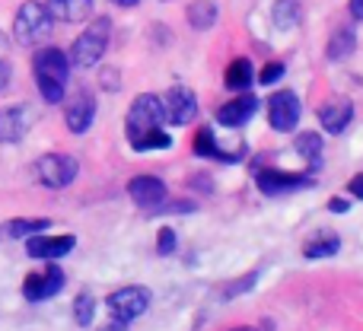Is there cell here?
Returning a JSON list of instances; mask_svg holds the SVG:
<instances>
[{"label": "cell", "instance_id": "obj_1", "mask_svg": "<svg viewBox=\"0 0 363 331\" xmlns=\"http://www.w3.org/2000/svg\"><path fill=\"white\" fill-rule=\"evenodd\" d=\"M32 70H35V83L42 99L61 102L64 89H67V77H70V57L61 48H42L32 57Z\"/></svg>", "mask_w": 363, "mask_h": 331}, {"label": "cell", "instance_id": "obj_2", "mask_svg": "<svg viewBox=\"0 0 363 331\" xmlns=\"http://www.w3.org/2000/svg\"><path fill=\"white\" fill-rule=\"evenodd\" d=\"M55 29V19H51L48 6L38 4V0H26L16 10V19H13V35H16L19 45H38L51 35Z\"/></svg>", "mask_w": 363, "mask_h": 331}, {"label": "cell", "instance_id": "obj_3", "mask_svg": "<svg viewBox=\"0 0 363 331\" xmlns=\"http://www.w3.org/2000/svg\"><path fill=\"white\" fill-rule=\"evenodd\" d=\"M108 19L102 16V19H96V23H89L86 26V32H80L77 35V42L70 45V64L74 67H96V64L102 61V55H106V48H108Z\"/></svg>", "mask_w": 363, "mask_h": 331}, {"label": "cell", "instance_id": "obj_4", "mask_svg": "<svg viewBox=\"0 0 363 331\" xmlns=\"http://www.w3.org/2000/svg\"><path fill=\"white\" fill-rule=\"evenodd\" d=\"M106 306H108V313H112L115 322L128 325L131 319H138V315L147 313V306H150V290L147 287H121L108 296Z\"/></svg>", "mask_w": 363, "mask_h": 331}, {"label": "cell", "instance_id": "obj_5", "mask_svg": "<svg viewBox=\"0 0 363 331\" xmlns=\"http://www.w3.org/2000/svg\"><path fill=\"white\" fill-rule=\"evenodd\" d=\"M77 169H80L77 159L67 157V153H45L35 163V179L45 188H67L77 179Z\"/></svg>", "mask_w": 363, "mask_h": 331}, {"label": "cell", "instance_id": "obj_6", "mask_svg": "<svg viewBox=\"0 0 363 331\" xmlns=\"http://www.w3.org/2000/svg\"><path fill=\"white\" fill-rule=\"evenodd\" d=\"M160 108H163V121H169V125H188L198 115V99H194L191 89L172 86L160 99Z\"/></svg>", "mask_w": 363, "mask_h": 331}, {"label": "cell", "instance_id": "obj_7", "mask_svg": "<svg viewBox=\"0 0 363 331\" xmlns=\"http://www.w3.org/2000/svg\"><path fill=\"white\" fill-rule=\"evenodd\" d=\"M268 121L274 131H294L300 121V99L294 89H281L268 99Z\"/></svg>", "mask_w": 363, "mask_h": 331}, {"label": "cell", "instance_id": "obj_8", "mask_svg": "<svg viewBox=\"0 0 363 331\" xmlns=\"http://www.w3.org/2000/svg\"><path fill=\"white\" fill-rule=\"evenodd\" d=\"M163 125V108H160V99L157 96H138L128 112V138L140 131H150V128H160Z\"/></svg>", "mask_w": 363, "mask_h": 331}, {"label": "cell", "instance_id": "obj_9", "mask_svg": "<svg viewBox=\"0 0 363 331\" xmlns=\"http://www.w3.org/2000/svg\"><path fill=\"white\" fill-rule=\"evenodd\" d=\"M61 287H64V271L51 264V268L42 271V274H29V277H26L23 296L29 303H42V300H51L55 293H61Z\"/></svg>", "mask_w": 363, "mask_h": 331}, {"label": "cell", "instance_id": "obj_10", "mask_svg": "<svg viewBox=\"0 0 363 331\" xmlns=\"http://www.w3.org/2000/svg\"><path fill=\"white\" fill-rule=\"evenodd\" d=\"M74 245H77L74 236H42V232H35V236L26 239V255H29V258H45V262H55V258L67 255Z\"/></svg>", "mask_w": 363, "mask_h": 331}, {"label": "cell", "instance_id": "obj_11", "mask_svg": "<svg viewBox=\"0 0 363 331\" xmlns=\"http://www.w3.org/2000/svg\"><path fill=\"white\" fill-rule=\"evenodd\" d=\"M351 118H354V106H351V99H341V96L328 99L325 106L319 108V121L328 134H341L351 125Z\"/></svg>", "mask_w": 363, "mask_h": 331}, {"label": "cell", "instance_id": "obj_12", "mask_svg": "<svg viewBox=\"0 0 363 331\" xmlns=\"http://www.w3.org/2000/svg\"><path fill=\"white\" fill-rule=\"evenodd\" d=\"M128 194H131V201L140 207H157L160 201L166 198V185L157 175H138V179H131V185H128Z\"/></svg>", "mask_w": 363, "mask_h": 331}, {"label": "cell", "instance_id": "obj_13", "mask_svg": "<svg viewBox=\"0 0 363 331\" xmlns=\"http://www.w3.org/2000/svg\"><path fill=\"white\" fill-rule=\"evenodd\" d=\"M64 118H67V128L74 134H83L89 125H93V118H96V102H93V96H86V93H77L74 99L67 102V112H64Z\"/></svg>", "mask_w": 363, "mask_h": 331}, {"label": "cell", "instance_id": "obj_14", "mask_svg": "<svg viewBox=\"0 0 363 331\" xmlns=\"http://www.w3.org/2000/svg\"><path fill=\"white\" fill-rule=\"evenodd\" d=\"M29 131V115L23 106L0 108V144H16Z\"/></svg>", "mask_w": 363, "mask_h": 331}, {"label": "cell", "instance_id": "obj_15", "mask_svg": "<svg viewBox=\"0 0 363 331\" xmlns=\"http://www.w3.org/2000/svg\"><path fill=\"white\" fill-rule=\"evenodd\" d=\"M255 106H258L255 96H239V99H233V102H226V106L217 108V121L226 128H242L245 121L255 115Z\"/></svg>", "mask_w": 363, "mask_h": 331}, {"label": "cell", "instance_id": "obj_16", "mask_svg": "<svg viewBox=\"0 0 363 331\" xmlns=\"http://www.w3.org/2000/svg\"><path fill=\"white\" fill-rule=\"evenodd\" d=\"M309 172L294 175V172H277V169H268V172H258V188L264 194H284V191H294V188L306 185Z\"/></svg>", "mask_w": 363, "mask_h": 331}, {"label": "cell", "instance_id": "obj_17", "mask_svg": "<svg viewBox=\"0 0 363 331\" xmlns=\"http://www.w3.org/2000/svg\"><path fill=\"white\" fill-rule=\"evenodd\" d=\"M45 6L51 19H61V23H83L93 13V0H48Z\"/></svg>", "mask_w": 363, "mask_h": 331}, {"label": "cell", "instance_id": "obj_18", "mask_svg": "<svg viewBox=\"0 0 363 331\" xmlns=\"http://www.w3.org/2000/svg\"><path fill=\"white\" fill-rule=\"evenodd\" d=\"M131 140V147L134 150H169L172 147V138L166 131H160V128H150V131H140V134H134V138H128Z\"/></svg>", "mask_w": 363, "mask_h": 331}, {"label": "cell", "instance_id": "obj_19", "mask_svg": "<svg viewBox=\"0 0 363 331\" xmlns=\"http://www.w3.org/2000/svg\"><path fill=\"white\" fill-rule=\"evenodd\" d=\"M188 23L198 32L211 29V26L217 23V4H213V0H194V4L188 6Z\"/></svg>", "mask_w": 363, "mask_h": 331}, {"label": "cell", "instance_id": "obj_20", "mask_svg": "<svg viewBox=\"0 0 363 331\" xmlns=\"http://www.w3.org/2000/svg\"><path fill=\"white\" fill-rule=\"evenodd\" d=\"M252 83V61L249 57H236L226 67V86L230 89H245Z\"/></svg>", "mask_w": 363, "mask_h": 331}, {"label": "cell", "instance_id": "obj_21", "mask_svg": "<svg viewBox=\"0 0 363 331\" xmlns=\"http://www.w3.org/2000/svg\"><path fill=\"white\" fill-rule=\"evenodd\" d=\"M48 226H51V220H10L4 230H6V236H13V239H29V236H35V232L48 230Z\"/></svg>", "mask_w": 363, "mask_h": 331}, {"label": "cell", "instance_id": "obj_22", "mask_svg": "<svg viewBox=\"0 0 363 331\" xmlns=\"http://www.w3.org/2000/svg\"><path fill=\"white\" fill-rule=\"evenodd\" d=\"M354 42H357V38H354L351 26H347V29H338L332 35V42H328V57H332V61H338V57H347L354 51Z\"/></svg>", "mask_w": 363, "mask_h": 331}, {"label": "cell", "instance_id": "obj_23", "mask_svg": "<svg viewBox=\"0 0 363 331\" xmlns=\"http://www.w3.org/2000/svg\"><path fill=\"white\" fill-rule=\"evenodd\" d=\"M300 23V6L296 0H277L274 4V26L277 29H294Z\"/></svg>", "mask_w": 363, "mask_h": 331}, {"label": "cell", "instance_id": "obj_24", "mask_svg": "<svg viewBox=\"0 0 363 331\" xmlns=\"http://www.w3.org/2000/svg\"><path fill=\"white\" fill-rule=\"evenodd\" d=\"M296 153H300L303 159H309V163H315V159L322 157V138L319 134H300V138H296Z\"/></svg>", "mask_w": 363, "mask_h": 331}, {"label": "cell", "instance_id": "obj_25", "mask_svg": "<svg viewBox=\"0 0 363 331\" xmlns=\"http://www.w3.org/2000/svg\"><path fill=\"white\" fill-rule=\"evenodd\" d=\"M338 236H322V239H313V242H306V258H328L338 252Z\"/></svg>", "mask_w": 363, "mask_h": 331}, {"label": "cell", "instance_id": "obj_26", "mask_svg": "<svg viewBox=\"0 0 363 331\" xmlns=\"http://www.w3.org/2000/svg\"><path fill=\"white\" fill-rule=\"evenodd\" d=\"M194 153H201V157H220V147H217V140H213L211 128H201L198 131V138H194Z\"/></svg>", "mask_w": 363, "mask_h": 331}, {"label": "cell", "instance_id": "obj_27", "mask_svg": "<svg viewBox=\"0 0 363 331\" xmlns=\"http://www.w3.org/2000/svg\"><path fill=\"white\" fill-rule=\"evenodd\" d=\"M74 313H77V322H80V325H89V322H93V313H96V303H93V296L89 293H80L77 296V303H74Z\"/></svg>", "mask_w": 363, "mask_h": 331}, {"label": "cell", "instance_id": "obj_28", "mask_svg": "<svg viewBox=\"0 0 363 331\" xmlns=\"http://www.w3.org/2000/svg\"><path fill=\"white\" fill-rule=\"evenodd\" d=\"M281 77H284V64L281 61H271V64H264V70H262V77H258V80L268 86V83H277Z\"/></svg>", "mask_w": 363, "mask_h": 331}, {"label": "cell", "instance_id": "obj_29", "mask_svg": "<svg viewBox=\"0 0 363 331\" xmlns=\"http://www.w3.org/2000/svg\"><path fill=\"white\" fill-rule=\"evenodd\" d=\"M157 249H160V255H169V252L176 249V232H172V230H160Z\"/></svg>", "mask_w": 363, "mask_h": 331}, {"label": "cell", "instance_id": "obj_30", "mask_svg": "<svg viewBox=\"0 0 363 331\" xmlns=\"http://www.w3.org/2000/svg\"><path fill=\"white\" fill-rule=\"evenodd\" d=\"M347 188H351V194H354V198H363V172H360V175H354V179H351V185H347Z\"/></svg>", "mask_w": 363, "mask_h": 331}, {"label": "cell", "instance_id": "obj_31", "mask_svg": "<svg viewBox=\"0 0 363 331\" xmlns=\"http://www.w3.org/2000/svg\"><path fill=\"white\" fill-rule=\"evenodd\" d=\"M328 207H332L335 213H345V211H347V207H351V204H347L345 198H332V201H328Z\"/></svg>", "mask_w": 363, "mask_h": 331}, {"label": "cell", "instance_id": "obj_32", "mask_svg": "<svg viewBox=\"0 0 363 331\" xmlns=\"http://www.w3.org/2000/svg\"><path fill=\"white\" fill-rule=\"evenodd\" d=\"M6 83H10V67L0 61V89H6Z\"/></svg>", "mask_w": 363, "mask_h": 331}, {"label": "cell", "instance_id": "obj_33", "mask_svg": "<svg viewBox=\"0 0 363 331\" xmlns=\"http://www.w3.org/2000/svg\"><path fill=\"white\" fill-rule=\"evenodd\" d=\"M351 16L363 19V0H351Z\"/></svg>", "mask_w": 363, "mask_h": 331}, {"label": "cell", "instance_id": "obj_34", "mask_svg": "<svg viewBox=\"0 0 363 331\" xmlns=\"http://www.w3.org/2000/svg\"><path fill=\"white\" fill-rule=\"evenodd\" d=\"M115 4H118V6H134L138 0H115Z\"/></svg>", "mask_w": 363, "mask_h": 331}, {"label": "cell", "instance_id": "obj_35", "mask_svg": "<svg viewBox=\"0 0 363 331\" xmlns=\"http://www.w3.org/2000/svg\"><path fill=\"white\" fill-rule=\"evenodd\" d=\"M233 331H255V328H233Z\"/></svg>", "mask_w": 363, "mask_h": 331}]
</instances>
